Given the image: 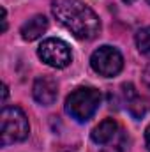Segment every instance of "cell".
Returning a JSON list of instances; mask_svg holds the SVG:
<instances>
[{"instance_id":"6da1fadb","label":"cell","mask_w":150,"mask_h":152,"mask_svg":"<svg viewBox=\"0 0 150 152\" xmlns=\"http://www.w3.org/2000/svg\"><path fill=\"white\" fill-rule=\"evenodd\" d=\"M51 12L57 21L76 39L90 41L101 32V21L97 14L81 0H53Z\"/></svg>"},{"instance_id":"7a4b0ae2","label":"cell","mask_w":150,"mask_h":152,"mask_svg":"<svg viewBox=\"0 0 150 152\" xmlns=\"http://www.w3.org/2000/svg\"><path fill=\"white\" fill-rule=\"evenodd\" d=\"M103 94L94 87H78L66 99V112L78 122L90 120L99 110Z\"/></svg>"},{"instance_id":"3957f363","label":"cell","mask_w":150,"mask_h":152,"mask_svg":"<svg viewBox=\"0 0 150 152\" xmlns=\"http://www.w3.org/2000/svg\"><path fill=\"white\" fill-rule=\"evenodd\" d=\"M2 124V145L7 147L11 143L23 142L30 133V124L27 115L18 106H5L0 115Z\"/></svg>"},{"instance_id":"277c9868","label":"cell","mask_w":150,"mask_h":152,"mask_svg":"<svg viewBox=\"0 0 150 152\" xmlns=\"http://www.w3.org/2000/svg\"><path fill=\"white\" fill-rule=\"evenodd\" d=\"M90 66L97 75L104 76V78H113L117 76L122 67H124V58L120 55V51L113 46H101L97 48L92 57H90Z\"/></svg>"},{"instance_id":"5b68a950","label":"cell","mask_w":150,"mask_h":152,"mask_svg":"<svg viewBox=\"0 0 150 152\" xmlns=\"http://www.w3.org/2000/svg\"><path fill=\"white\" fill-rule=\"evenodd\" d=\"M37 55L46 66L55 67V69H64L73 62V53L67 42L53 37L42 41V44L37 50Z\"/></svg>"},{"instance_id":"8992f818","label":"cell","mask_w":150,"mask_h":152,"mask_svg":"<svg viewBox=\"0 0 150 152\" xmlns=\"http://www.w3.org/2000/svg\"><path fill=\"white\" fill-rule=\"evenodd\" d=\"M32 94H34V99L37 101L39 104H42V106L53 104V103L57 101V97H58V85H57V80L51 78L50 75L39 76L37 80L34 81Z\"/></svg>"},{"instance_id":"52a82bcc","label":"cell","mask_w":150,"mask_h":152,"mask_svg":"<svg viewBox=\"0 0 150 152\" xmlns=\"http://www.w3.org/2000/svg\"><path fill=\"white\" fill-rule=\"evenodd\" d=\"M46 30H48V18L42 16V14H36V16H32L28 21H25L21 25L20 34H21V37L25 41L30 42V41L39 39Z\"/></svg>"},{"instance_id":"ba28073f","label":"cell","mask_w":150,"mask_h":152,"mask_svg":"<svg viewBox=\"0 0 150 152\" xmlns=\"http://www.w3.org/2000/svg\"><path fill=\"white\" fill-rule=\"evenodd\" d=\"M118 134V124L113 120V118H106L103 120L99 126L94 127L92 131V142L97 143V145H106L115 140V136Z\"/></svg>"},{"instance_id":"9c48e42d","label":"cell","mask_w":150,"mask_h":152,"mask_svg":"<svg viewBox=\"0 0 150 152\" xmlns=\"http://www.w3.org/2000/svg\"><path fill=\"white\" fill-rule=\"evenodd\" d=\"M136 46L141 55L150 58V27H145L136 32Z\"/></svg>"},{"instance_id":"30bf717a","label":"cell","mask_w":150,"mask_h":152,"mask_svg":"<svg viewBox=\"0 0 150 152\" xmlns=\"http://www.w3.org/2000/svg\"><path fill=\"white\" fill-rule=\"evenodd\" d=\"M103 152H125V136L118 134V140L115 143H111L110 147H106Z\"/></svg>"},{"instance_id":"8fae6325","label":"cell","mask_w":150,"mask_h":152,"mask_svg":"<svg viewBox=\"0 0 150 152\" xmlns=\"http://www.w3.org/2000/svg\"><path fill=\"white\" fill-rule=\"evenodd\" d=\"M143 81H145L147 87H150V66H147L145 71H143Z\"/></svg>"},{"instance_id":"7c38bea8","label":"cell","mask_w":150,"mask_h":152,"mask_svg":"<svg viewBox=\"0 0 150 152\" xmlns=\"http://www.w3.org/2000/svg\"><path fill=\"white\" fill-rule=\"evenodd\" d=\"M145 145H147V151L150 152V124H149V127L145 129Z\"/></svg>"},{"instance_id":"4fadbf2b","label":"cell","mask_w":150,"mask_h":152,"mask_svg":"<svg viewBox=\"0 0 150 152\" xmlns=\"http://www.w3.org/2000/svg\"><path fill=\"white\" fill-rule=\"evenodd\" d=\"M2 12H4V16H2V32H5L7 30V11L2 9Z\"/></svg>"},{"instance_id":"5bb4252c","label":"cell","mask_w":150,"mask_h":152,"mask_svg":"<svg viewBox=\"0 0 150 152\" xmlns=\"http://www.w3.org/2000/svg\"><path fill=\"white\" fill-rule=\"evenodd\" d=\"M2 92H4V97H2V103H5L7 101V96H9V87L4 83V87H2Z\"/></svg>"},{"instance_id":"9a60e30c","label":"cell","mask_w":150,"mask_h":152,"mask_svg":"<svg viewBox=\"0 0 150 152\" xmlns=\"http://www.w3.org/2000/svg\"><path fill=\"white\" fill-rule=\"evenodd\" d=\"M122 2H125V4H133L134 0H122Z\"/></svg>"},{"instance_id":"2e32d148","label":"cell","mask_w":150,"mask_h":152,"mask_svg":"<svg viewBox=\"0 0 150 152\" xmlns=\"http://www.w3.org/2000/svg\"><path fill=\"white\" fill-rule=\"evenodd\" d=\"M147 4H149V5H150V0H147Z\"/></svg>"}]
</instances>
